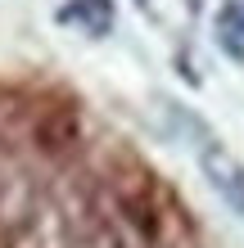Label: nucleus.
Here are the masks:
<instances>
[{
  "mask_svg": "<svg viewBox=\"0 0 244 248\" xmlns=\"http://www.w3.org/2000/svg\"><path fill=\"white\" fill-rule=\"evenodd\" d=\"M199 171H204V181L217 189V199L244 221V163L226 149V144H217L208 131H204V144H199Z\"/></svg>",
  "mask_w": 244,
  "mask_h": 248,
  "instance_id": "nucleus-1",
  "label": "nucleus"
}]
</instances>
